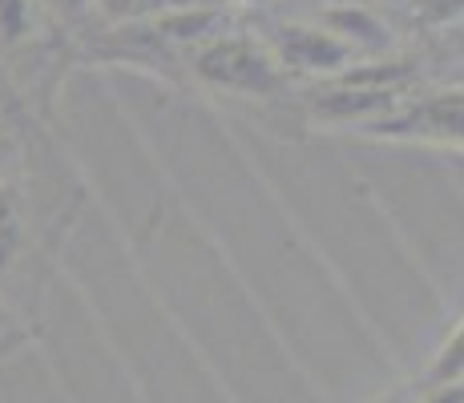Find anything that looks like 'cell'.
<instances>
[{
  "label": "cell",
  "mask_w": 464,
  "mask_h": 403,
  "mask_svg": "<svg viewBox=\"0 0 464 403\" xmlns=\"http://www.w3.org/2000/svg\"><path fill=\"white\" fill-rule=\"evenodd\" d=\"M432 383H464V319L432 360Z\"/></svg>",
  "instance_id": "cell-9"
},
{
  "label": "cell",
  "mask_w": 464,
  "mask_h": 403,
  "mask_svg": "<svg viewBox=\"0 0 464 403\" xmlns=\"http://www.w3.org/2000/svg\"><path fill=\"white\" fill-rule=\"evenodd\" d=\"M412 8L424 21H452L464 13V0H412Z\"/></svg>",
  "instance_id": "cell-11"
},
{
  "label": "cell",
  "mask_w": 464,
  "mask_h": 403,
  "mask_svg": "<svg viewBox=\"0 0 464 403\" xmlns=\"http://www.w3.org/2000/svg\"><path fill=\"white\" fill-rule=\"evenodd\" d=\"M44 5H49L53 13H61V16H77V13H85L89 8V0H44Z\"/></svg>",
  "instance_id": "cell-13"
},
{
  "label": "cell",
  "mask_w": 464,
  "mask_h": 403,
  "mask_svg": "<svg viewBox=\"0 0 464 403\" xmlns=\"http://www.w3.org/2000/svg\"><path fill=\"white\" fill-rule=\"evenodd\" d=\"M380 133H420V138H436V141H464V93H440L420 101L412 113L404 118H388L376 121Z\"/></svg>",
  "instance_id": "cell-3"
},
{
  "label": "cell",
  "mask_w": 464,
  "mask_h": 403,
  "mask_svg": "<svg viewBox=\"0 0 464 403\" xmlns=\"http://www.w3.org/2000/svg\"><path fill=\"white\" fill-rule=\"evenodd\" d=\"M154 29L162 33V37H174V41H198V37H207V33L222 29V13L210 5H194V8H182V13H174V16H162Z\"/></svg>",
  "instance_id": "cell-7"
},
{
  "label": "cell",
  "mask_w": 464,
  "mask_h": 403,
  "mask_svg": "<svg viewBox=\"0 0 464 403\" xmlns=\"http://www.w3.org/2000/svg\"><path fill=\"white\" fill-rule=\"evenodd\" d=\"M235 5H255L258 8V5H271V0H235Z\"/></svg>",
  "instance_id": "cell-14"
},
{
  "label": "cell",
  "mask_w": 464,
  "mask_h": 403,
  "mask_svg": "<svg viewBox=\"0 0 464 403\" xmlns=\"http://www.w3.org/2000/svg\"><path fill=\"white\" fill-rule=\"evenodd\" d=\"M324 29L335 33L339 41H347L352 49H380L388 44V29L380 24V16H372L360 5H339L324 13Z\"/></svg>",
  "instance_id": "cell-5"
},
{
  "label": "cell",
  "mask_w": 464,
  "mask_h": 403,
  "mask_svg": "<svg viewBox=\"0 0 464 403\" xmlns=\"http://www.w3.org/2000/svg\"><path fill=\"white\" fill-rule=\"evenodd\" d=\"M194 73L207 85L227 89V93H251L266 97L283 89V69L271 57V49L246 37H218L194 57Z\"/></svg>",
  "instance_id": "cell-1"
},
{
  "label": "cell",
  "mask_w": 464,
  "mask_h": 403,
  "mask_svg": "<svg viewBox=\"0 0 464 403\" xmlns=\"http://www.w3.org/2000/svg\"><path fill=\"white\" fill-rule=\"evenodd\" d=\"M271 57L279 61L283 73H343L355 61V49L327 33L324 24H279L271 33Z\"/></svg>",
  "instance_id": "cell-2"
},
{
  "label": "cell",
  "mask_w": 464,
  "mask_h": 403,
  "mask_svg": "<svg viewBox=\"0 0 464 403\" xmlns=\"http://www.w3.org/2000/svg\"><path fill=\"white\" fill-rule=\"evenodd\" d=\"M24 246V214H21V198H16L8 186H0V271L13 266V258Z\"/></svg>",
  "instance_id": "cell-8"
},
{
  "label": "cell",
  "mask_w": 464,
  "mask_h": 403,
  "mask_svg": "<svg viewBox=\"0 0 464 403\" xmlns=\"http://www.w3.org/2000/svg\"><path fill=\"white\" fill-rule=\"evenodd\" d=\"M420 403H464V383H436Z\"/></svg>",
  "instance_id": "cell-12"
},
{
  "label": "cell",
  "mask_w": 464,
  "mask_h": 403,
  "mask_svg": "<svg viewBox=\"0 0 464 403\" xmlns=\"http://www.w3.org/2000/svg\"><path fill=\"white\" fill-rule=\"evenodd\" d=\"M29 33V0H0V41Z\"/></svg>",
  "instance_id": "cell-10"
},
{
  "label": "cell",
  "mask_w": 464,
  "mask_h": 403,
  "mask_svg": "<svg viewBox=\"0 0 464 403\" xmlns=\"http://www.w3.org/2000/svg\"><path fill=\"white\" fill-rule=\"evenodd\" d=\"M89 5L113 24H158L162 16L194 8L202 0H89Z\"/></svg>",
  "instance_id": "cell-6"
},
{
  "label": "cell",
  "mask_w": 464,
  "mask_h": 403,
  "mask_svg": "<svg viewBox=\"0 0 464 403\" xmlns=\"http://www.w3.org/2000/svg\"><path fill=\"white\" fill-rule=\"evenodd\" d=\"M396 101V89H339V93L324 97L315 105V118L324 121H368L383 113L388 105Z\"/></svg>",
  "instance_id": "cell-4"
}]
</instances>
